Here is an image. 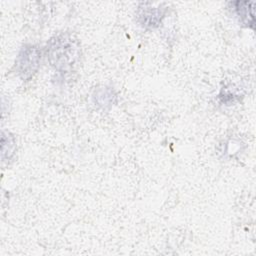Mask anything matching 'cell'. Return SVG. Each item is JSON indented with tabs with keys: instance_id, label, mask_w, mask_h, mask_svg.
<instances>
[{
	"instance_id": "6da1fadb",
	"label": "cell",
	"mask_w": 256,
	"mask_h": 256,
	"mask_svg": "<svg viewBox=\"0 0 256 256\" xmlns=\"http://www.w3.org/2000/svg\"><path fill=\"white\" fill-rule=\"evenodd\" d=\"M72 39L68 36H60L52 41L50 47L51 63L57 69H66L74 62L75 46Z\"/></svg>"
},
{
	"instance_id": "7a4b0ae2",
	"label": "cell",
	"mask_w": 256,
	"mask_h": 256,
	"mask_svg": "<svg viewBox=\"0 0 256 256\" xmlns=\"http://www.w3.org/2000/svg\"><path fill=\"white\" fill-rule=\"evenodd\" d=\"M40 51L33 46H25L18 57V71L23 79L30 78L37 70L40 62Z\"/></svg>"
},
{
	"instance_id": "3957f363",
	"label": "cell",
	"mask_w": 256,
	"mask_h": 256,
	"mask_svg": "<svg viewBox=\"0 0 256 256\" xmlns=\"http://www.w3.org/2000/svg\"><path fill=\"white\" fill-rule=\"evenodd\" d=\"M233 5V10L239 21L246 25L254 26V3L250 1H237L231 3Z\"/></svg>"
},
{
	"instance_id": "277c9868",
	"label": "cell",
	"mask_w": 256,
	"mask_h": 256,
	"mask_svg": "<svg viewBox=\"0 0 256 256\" xmlns=\"http://www.w3.org/2000/svg\"><path fill=\"white\" fill-rule=\"evenodd\" d=\"M163 13L159 8H144L140 13L139 17L141 18V23L144 26L156 27L161 22Z\"/></svg>"
}]
</instances>
